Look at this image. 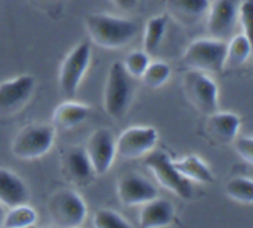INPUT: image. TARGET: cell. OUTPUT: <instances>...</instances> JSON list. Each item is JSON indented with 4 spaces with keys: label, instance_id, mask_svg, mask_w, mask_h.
<instances>
[{
    "label": "cell",
    "instance_id": "6da1fadb",
    "mask_svg": "<svg viewBox=\"0 0 253 228\" xmlns=\"http://www.w3.org/2000/svg\"><path fill=\"white\" fill-rule=\"evenodd\" d=\"M84 24L91 41L106 49L126 46L137 32L135 22L109 14H89Z\"/></svg>",
    "mask_w": 253,
    "mask_h": 228
},
{
    "label": "cell",
    "instance_id": "7a4b0ae2",
    "mask_svg": "<svg viewBox=\"0 0 253 228\" xmlns=\"http://www.w3.org/2000/svg\"><path fill=\"white\" fill-rule=\"evenodd\" d=\"M227 42L219 38H202L192 42L183 54V63L188 68L209 73L224 71Z\"/></svg>",
    "mask_w": 253,
    "mask_h": 228
},
{
    "label": "cell",
    "instance_id": "3957f363",
    "mask_svg": "<svg viewBox=\"0 0 253 228\" xmlns=\"http://www.w3.org/2000/svg\"><path fill=\"white\" fill-rule=\"evenodd\" d=\"M54 141V126L46 123H32L25 126L11 145V152L22 160L41 158L51 150Z\"/></svg>",
    "mask_w": 253,
    "mask_h": 228
},
{
    "label": "cell",
    "instance_id": "277c9868",
    "mask_svg": "<svg viewBox=\"0 0 253 228\" xmlns=\"http://www.w3.org/2000/svg\"><path fill=\"white\" fill-rule=\"evenodd\" d=\"M49 217L58 227H79L86 216L85 202L74 190L63 188L51 195L47 202Z\"/></svg>",
    "mask_w": 253,
    "mask_h": 228
},
{
    "label": "cell",
    "instance_id": "5b68a950",
    "mask_svg": "<svg viewBox=\"0 0 253 228\" xmlns=\"http://www.w3.org/2000/svg\"><path fill=\"white\" fill-rule=\"evenodd\" d=\"M183 91L189 103L204 115L208 116L217 110V85L204 72L195 69L185 72L183 76Z\"/></svg>",
    "mask_w": 253,
    "mask_h": 228
},
{
    "label": "cell",
    "instance_id": "8992f818",
    "mask_svg": "<svg viewBox=\"0 0 253 228\" xmlns=\"http://www.w3.org/2000/svg\"><path fill=\"white\" fill-rule=\"evenodd\" d=\"M131 100L128 74L123 63L114 62L109 69L104 89V109L111 118H121L127 111Z\"/></svg>",
    "mask_w": 253,
    "mask_h": 228
},
{
    "label": "cell",
    "instance_id": "52a82bcc",
    "mask_svg": "<svg viewBox=\"0 0 253 228\" xmlns=\"http://www.w3.org/2000/svg\"><path fill=\"white\" fill-rule=\"evenodd\" d=\"M145 164L166 189L177 194L182 199L189 200L192 197V183L173 167L172 158L167 153L163 151L151 152L146 155Z\"/></svg>",
    "mask_w": 253,
    "mask_h": 228
},
{
    "label": "cell",
    "instance_id": "ba28073f",
    "mask_svg": "<svg viewBox=\"0 0 253 228\" xmlns=\"http://www.w3.org/2000/svg\"><path fill=\"white\" fill-rule=\"evenodd\" d=\"M91 49L88 42H81L66 56L59 69V89L67 98L76 95L90 63Z\"/></svg>",
    "mask_w": 253,
    "mask_h": 228
},
{
    "label": "cell",
    "instance_id": "9c48e42d",
    "mask_svg": "<svg viewBox=\"0 0 253 228\" xmlns=\"http://www.w3.org/2000/svg\"><path fill=\"white\" fill-rule=\"evenodd\" d=\"M158 133L151 126H136L124 131L115 142L116 154L123 159L145 155L156 146Z\"/></svg>",
    "mask_w": 253,
    "mask_h": 228
},
{
    "label": "cell",
    "instance_id": "30bf717a",
    "mask_svg": "<svg viewBox=\"0 0 253 228\" xmlns=\"http://www.w3.org/2000/svg\"><path fill=\"white\" fill-rule=\"evenodd\" d=\"M85 150L95 175L109 172L116 155L115 138L109 128H99L89 137Z\"/></svg>",
    "mask_w": 253,
    "mask_h": 228
},
{
    "label": "cell",
    "instance_id": "8fae6325",
    "mask_svg": "<svg viewBox=\"0 0 253 228\" xmlns=\"http://www.w3.org/2000/svg\"><path fill=\"white\" fill-rule=\"evenodd\" d=\"M34 89L35 80L29 74L0 83V116L19 111L30 100Z\"/></svg>",
    "mask_w": 253,
    "mask_h": 228
},
{
    "label": "cell",
    "instance_id": "7c38bea8",
    "mask_svg": "<svg viewBox=\"0 0 253 228\" xmlns=\"http://www.w3.org/2000/svg\"><path fill=\"white\" fill-rule=\"evenodd\" d=\"M61 168L64 178L77 187H86L95 177L85 150L82 146H72L64 150L61 157Z\"/></svg>",
    "mask_w": 253,
    "mask_h": 228
},
{
    "label": "cell",
    "instance_id": "4fadbf2b",
    "mask_svg": "<svg viewBox=\"0 0 253 228\" xmlns=\"http://www.w3.org/2000/svg\"><path fill=\"white\" fill-rule=\"evenodd\" d=\"M155 185L145 177L136 173L124 175L118 183V196L126 206L142 205L157 197Z\"/></svg>",
    "mask_w": 253,
    "mask_h": 228
},
{
    "label": "cell",
    "instance_id": "5bb4252c",
    "mask_svg": "<svg viewBox=\"0 0 253 228\" xmlns=\"http://www.w3.org/2000/svg\"><path fill=\"white\" fill-rule=\"evenodd\" d=\"M236 20L237 9L232 0H215L208 10V31L214 38H227Z\"/></svg>",
    "mask_w": 253,
    "mask_h": 228
},
{
    "label": "cell",
    "instance_id": "9a60e30c",
    "mask_svg": "<svg viewBox=\"0 0 253 228\" xmlns=\"http://www.w3.org/2000/svg\"><path fill=\"white\" fill-rule=\"evenodd\" d=\"M240 125L241 120L239 115L234 113H220L216 110L215 113L208 115L205 131L214 142L227 145L236 138Z\"/></svg>",
    "mask_w": 253,
    "mask_h": 228
},
{
    "label": "cell",
    "instance_id": "2e32d148",
    "mask_svg": "<svg viewBox=\"0 0 253 228\" xmlns=\"http://www.w3.org/2000/svg\"><path fill=\"white\" fill-rule=\"evenodd\" d=\"M210 0H166L168 14L184 26H192L208 14Z\"/></svg>",
    "mask_w": 253,
    "mask_h": 228
},
{
    "label": "cell",
    "instance_id": "e0dca14e",
    "mask_svg": "<svg viewBox=\"0 0 253 228\" xmlns=\"http://www.w3.org/2000/svg\"><path fill=\"white\" fill-rule=\"evenodd\" d=\"M29 201V189L24 180L15 173L0 168V204L15 207Z\"/></svg>",
    "mask_w": 253,
    "mask_h": 228
},
{
    "label": "cell",
    "instance_id": "ac0fdd59",
    "mask_svg": "<svg viewBox=\"0 0 253 228\" xmlns=\"http://www.w3.org/2000/svg\"><path fill=\"white\" fill-rule=\"evenodd\" d=\"M174 219V207L168 200L155 199L142 204L138 222L143 228H158L168 226Z\"/></svg>",
    "mask_w": 253,
    "mask_h": 228
},
{
    "label": "cell",
    "instance_id": "d6986e66",
    "mask_svg": "<svg viewBox=\"0 0 253 228\" xmlns=\"http://www.w3.org/2000/svg\"><path fill=\"white\" fill-rule=\"evenodd\" d=\"M88 115L89 108L86 105L73 103V101H66L54 110L52 121H53V126L56 128L71 130L84 122Z\"/></svg>",
    "mask_w": 253,
    "mask_h": 228
},
{
    "label": "cell",
    "instance_id": "ffe728a7",
    "mask_svg": "<svg viewBox=\"0 0 253 228\" xmlns=\"http://www.w3.org/2000/svg\"><path fill=\"white\" fill-rule=\"evenodd\" d=\"M172 163L173 167L190 182L204 183V184L214 182V175L210 168L198 155H185L182 159L172 160Z\"/></svg>",
    "mask_w": 253,
    "mask_h": 228
},
{
    "label": "cell",
    "instance_id": "44dd1931",
    "mask_svg": "<svg viewBox=\"0 0 253 228\" xmlns=\"http://www.w3.org/2000/svg\"><path fill=\"white\" fill-rule=\"evenodd\" d=\"M167 15H157L151 17L147 21L145 30V38H143V48L147 54L155 53L156 49L160 47L167 27Z\"/></svg>",
    "mask_w": 253,
    "mask_h": 228
},
{
    "label": "cell",
    "instance_id": "7402d4cb",
    "mask_svg": "<svg viewBox=\"0 0 253 228\" xmlns=\"http://www.w3.org/2000/svg\"><path fill=\"white\" fill-rule=\"evenodd\" d=\"M251 56V41L246 34L237 35L227 43L226 61L225 64L231 67H240L246 63Z\"/></svg>",
    "mask_w": 253,
    "mask_h": 228
},
{
    "label": "cell",
    "instance_id": "603a6c76",
    "mask_svg": "<svg viewBox=\"0 0 253 228\" xmlns=\"http://www.w3.org/2000/svg\"><path fill=\"white\" fill-rule=\"evenodd\" d=\"M37 214L32 207L26 204L19 205L10 209L7 214H5L2 227L7 228H25L30 227L36 222Z\"/></svg>",
    "mask_w": 253,
    "mask_h": 228
},
{
    "label": "cell",
    "instance_id": "cb8c5ba5",
    "mask_svg": "<svg viewBox=\"0 0 253 228\" xmlns=\"http://www.w3.org/2000/svg\"><path fill=\"white\" fill-rule=\"evenodd\" d=\"M226 194L235 201L251 205L253 202V182L247 178H234L226 184Z\"/></svg>",
    "mask_w": 253,
    "mask_h": 228
},
{
    "label": "cell",
    "instance_id": "d4e9b609",
    "mask_svg": "<svg viewBox=\"0 0 253 228\" xmlns=\"http://www.w3.org/2000/svg\"><path fill=\"white\" fill-rule=\"evenodd\" d=\"M170 76V67L165 62L150 63L141 76L143 84L150 89H157L162 86Z\"/></svg>",
    "mask_w": 253,
    "mask_h": 228
},
{
    "label": "cell",
    "instance_id": "484cf974",
    "mask_svg": "<svg viewBox=\"0 0 253 228\" xmlns=\"http://www.w3.org/2000/svg\"><path fill=\"white\" fill-rule=\"evenodd\" d=\"M148 64H150V57L145 51H133L127 54L123 66L128 76L141 78Z\"/></svg>",
    "mask_w": 253,
    "mask_h": 228
},
{
    "label": "cell",
    "instance_id": "4316f807",
    "mask_svg": "<svg viewBox=\"0 0 253 228\" xmlns=\"http://www.w3.org/2000/svg\"><path fill=\"white\" fill-rule=\"evenodd\" d=\"M94 226L96 228H130L131 225L114 210L101 209L94 216Z\"/></svg>",
    "mask_w": 253,
    "mask_h": 228
},
{
    "label": "cell",
    "instance_id": "83f0119b",
    "mask_svg": "<svg viewBox=\"0 0 253 228\" xmlns=\"http://www.w3.org/2000/svg\"><path fill=\"white\" fill-rule=\"evenodd\" d=\"M235 150L239 153L240 157L249 164L253 163V138L251 136L241 137L235 142Z\"/></svg>",
    "mask_w": 253,
    "mask_h": 228
},
{
    "label": "cell",
    "instance_id": "f1b7e54d",
    "mask_svg": "<svg viewBox=\"0 0 253 228\" xmlns=\"http://www.w3.org/2000/svg\"><path fill=\"white\" fill-rule=\"evenodd\" d=\"M237 19L241 22L247 36H250V30L252 24V2L251 0H245L237 10Z\"/></svg>",
    "mask_w": 253,
    "mask_h": 228
},
{
    "label": "cell",
    "instance_id": "f546056e",
    "mask_svg": "<svg viewBox=\"0 0 253 228\" xmlns=\"http://www.w3.org/2000/svg\"><path fill=\"white\" fill-rule=\"evenodd\" d=\"M138 1H140V0H111V2H113L118 9L126 12L132 11V10L137 6Z\"/></svg>",
    "mask_w": 253,
    "mask_h": 228
},
{
    "label": "cell",
    "instance_id": "4dcf8cb0",
    "mask_svg": "<svg viewBox=\"0 0 253 228\" xmlns=\"http://www.w3.org/2000/svg\"><path fill=\"white\" fill-rule=\"evenodd\" d=\"M5 210L2 207V204H0V227H2V224H4V219H5Z\"/></svg>",
    "mask_w": 253,
    "mask_h": 228
}]
</instances>
